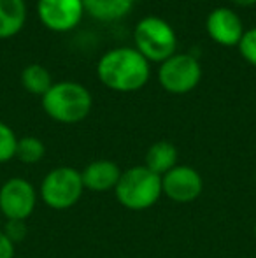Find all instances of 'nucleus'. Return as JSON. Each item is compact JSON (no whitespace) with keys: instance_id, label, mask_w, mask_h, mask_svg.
Segmentation results:
<instances>
[{"instance_id":"f257e3e1","label":"nucleus","mask_w":256,"mask_h":258,"mask_svg":"<svg viewBox=\"0 0 256 258\" xmlns=\"http://www.w3.org/2000/svg\"><path fill=\"white\" fill-rule=\"evenodd\" d=\"M97 76L100 83L113 92L130 93L144 88L149 81V61L135 48L121 46L109 49L97 63Z\"/></svg>"},{"instance_id":"20e7f679","label":"nucleus","mask_w":256,"mask_h":258,"mask_svg":"<svg viewBox=\"0 0 256 258\" xmlns=\"http://www.w3.org/2000/svg\"><path fill=\"white\" fill-rule=\"evenodd\" d=\"M133 41H135V49L147 61H158V63L176 54L178 48V35L172 25L158 16L142 18L135 25Z\"/></svg>"},{"instance_id":"6e6552de","label":"nucleus","mask_w":256,"mask_h":258,"mask_svg":"<svg viewBox=\"0 0 256 258\" xmlns=\"http://www.w3.org/2000/svg\"><path fill=\"white\" fill-rule=\"evenodd\" d=\"M161 191L176 204H190L204 191V179L195 167L176 165L161 176Z\"/></svg>"},{"instance_id":"7ed1b4c3","label":"nucleus","mask_w":256,"mask_h":258,"mask_svg":"<svg viewBox=\"0 0 256 258\" xmlns=\"http://www.w3.org/2000/svg\"><path fill=\"white\" fill-rule=\"evenodd\" d=\"M116 199L130 211H146L153 207L163 195L161 177L144 165H133L121 172L114 188Z\"/></svg>"},{"instance_id":"9d476101","label":"nucleus","mask_w":256,"mask_h":258,"mask_svg":"<svg viewBox=\"0 0 256 258\" xmlns=\"http://www.w3.org/2000/svg\"><path fill=\"white\" fill-rule=\"evenodd\" d=\"M205 30L212 41L218 42L219 46H226V48L239 46L240 39L246 32L240 16L228 7L212 9L205 20Z\"/></svg>"},{"instance_id":"412c9836","label":"nucleus","mask_w":256,"mask_h":258,"mask_svg":"<svg viewBox=\"0 0 256 258\" xmlns=\"http://www.w3.org/2000/svg\"><path fill=\"white\" fill-rule=\"evenodd\" d=\"M232 2L239 7H249V6H254L256 0H232Z\"/></svg>"},{"instance_id":"0eeeda50","label":"nucleus","mask_w":256,"mask_h":258,"mask_svg":"<svg viewBox=\"0 0 256 258\" xmlns=\"http://www.w3.org/2000/svg\"><path fill=\"white\" fill-rule=\"evenodd\" d=\"M39 194L23 177H11L0 186V213L6 220L27 221L34 214Z\"/></svg>"},{"instance_id":"4468645a","label":"nucleus","mask_w":256,"mask_h":258,"mask_svg":"<svg viewBox=\"0 0 256 258\" xmlns=\"http://www.w3.org/2000/svg\"><path fill=\"white\" fill-rule=\"evenodd\" d=\"M84 11L99 21H116L132 11L135 0H82Z\"/></svg>"},{"instance_id":"6ab92c4d","label":"nucleus","mask_w":256,"mask_h":258,"mask_svg":"<svg viewBox=\"0 0 256 258\" xmlns=\"http://www.w3.org/2000/svg\"><path fill=\"white\" fill-rule=\"evenodd\" d=\"M4 234L14 242V244H20L25 241L28 234L27 228V221H20V220H7L6 228H4Z\"/></svg>"},{"instance_id":"39448f33","label":"nucleus","mask_w":256,"mask_h":258,"mask_svg":"<svg viewBox=\"0 0 256 258\" xmlns=\"http://www.w3.org/2000/svg\"><path fill=\"white\" fill-rule=\"evenodd\" d=\"M84 184H82L81 170L74 167H55L41 181L39 197L48 207L55 211L70 209L81 201Z\"/></svg>"},{"instance_id":"1a4fd4ad","label":"nucleus","mask_w":256,"mask_h":258,"mask_svg":"<svg viewBox=\"0 0 256 258\" xmlns=\"http://www.w3.org/2000/svg\"><path fill=\"white\" fill-rule=\"evenodd\" d=\"M82 0H39L37 16L46 28L53 32H70L84 16Z\"/></svg>"},{"instance_id":"4be33fe9","label":"nucleus","mask_w":256,"mask_h":258,"mask_svg":"<svg viewBox=\"0 0 256 258\" xmlns=\"http://www.w3.org/2000/svg\"><path fill=\"white\" fill-rule=\"evenodd\" d=\"M254 237H256V220H254Z\"/></svg>"},{"instance_id":"dca6fc26","label":"nucleus","mask_w":256,"mask_h":258,"mask_svg":"<svg viewBox=\"0 0 256 258\" xmlns=\"http://www.w3.org/2000/svg\"><path fill=\"white\" fill-rule=\"evenodd\" d=\"M46 155V146L39 137L34 136H25L21 139H18L16 146V158L21 163H27V165H34L39 163Z\"/></svg>"},{"instance_id":"aec40b11","label":"nucleus","mask_w":256,"mask_h":258,"mask_svg":"<svg viewBox=\"0 0 256 258\" xmlns=\"http://www.w3.org/2000/svg\"><path fill=\"white\" fill-rule=\"evenodd\" d=\"M16 253V244L0 230V258H14Z\"/></svg>"},{"instance_id":"423d86ee","label":"nucleus","mask_w":256,"mask_h":258,"mask_svg":"<svg viewBox=\"0 0 256 258\" xmlns=\"http://www.w3.org/2000/svg\"><path fill=\"white\" fill-rule=\"evenodd\" d=\"M202 79V67L193 54L176 53L161 61L158 81L165 92L172 95H185L193 92Z\"/></svg>"},{"instance_id":"f3484780","label":"nucleus","mask_w":256,"mask_h":258,"mask_svg":"<svg viewBox=\"0 0 256 258\" xmlns=\"http://www.w3.org/2000/svg\"><path fill=\"white\" fill-rule=\"evenodd\" d=\"M18 137L7 123L0 121V163H7L16 158Z\"/></svg>"},{"instance_id":"ddd939ff","label":"nucleus","mask_w":256,"mask_h":258,"mask_svg":"<svg viewBox=\"0 0 256 258\" xmlns=\"http://www.w3.org/2000/svg\"><path fill=\"white\" fill-rule=\"evenodd\" d=\"M178 148L168 141H156L153 143L146 151V162L144 167L151 170V172L163 176L170 169L178 165Z\"/></svg>"},{"instance_id":"f03ea898","label":"nucleus","mask_w":256,"mask_h":258,"mask_svg":"<svg viewBox=\"0 0 256 258\" xmlns=\"http://www.w3.org/2000/svg\"><path fill=\"white\" fill-rule=\"evenodd\" d=\"M93 99L86 86L75 81H60L42 97V109L51 119L63 125L81 123L92 111Z\"/></svg>"},{"instance_id":"a211bd4d","label":"nucleus","mask_w":256,"mask_h":258,"mask_svg":"<svg viewBox=\"0 0 256 258\" xmlns=\"http://www.w3.org/2000/svg\"><path fill=\"white\" fill-rule=\"evenodd\" d=\"M239 51H240V56H242L247 63L256 67V27L244 32L242 39H240V42H239Z\"/></svg>"},{"instance_id":"f8f14e48","label":"nucleus","mask_w":256,"mask_h":258,"mask_svg":"<svg viewBox=\"0 0 256 258\" xmlns=\"http://www.w3.org/2000/svg\"><path fill=\"white\" fill-rule=\"evenodd\" d=\"M27 21L25 0H0V39L20 34Z\"/></svg>"},{"instance_id":"9b49d317","label":"nucleus","mask_w":256,"mask_h":258,"mask_svg":"<svg viewBox=\"0 0 256 258\" xmlns=\"http://www.w3.org/2000/svg\"><path fill=\"white\" fill-rule=\"evenodd\" d=\"M121 172L123 170L113 160H107V158L93 160V162H90L81 170L84 190L95 191V194H106V191L114 190L121 177Z\"/></svg>"},{"instance_id":"5701e85b","label":"nucleus","mask_w":256,"mask_h":258,"mask_svg":"<svg viewBox=\"0 0 256 258\" xmlns=\"http://www.w3.org/2000/svg\"><path fill=\"white\" fill-rule=\"evenodd\" d=\"M254 181H256V172H254Z\"/></svg>"},{"instance_id":"2eb2a0df","label":"nucleus","mask_w":256,"mask_h":258,"mask_svg":"<svg viewBox=\"0 0 256 258\" xmlns=\"http://www.w3.org/2000/svg\"><path fill=\"white\" fill-rule=\"evenodd\" d=\"M21 85L32 95L44 97L53 86V79L49 71L41 63H30L21 72Z\"/></svg>"}]
</instances>
